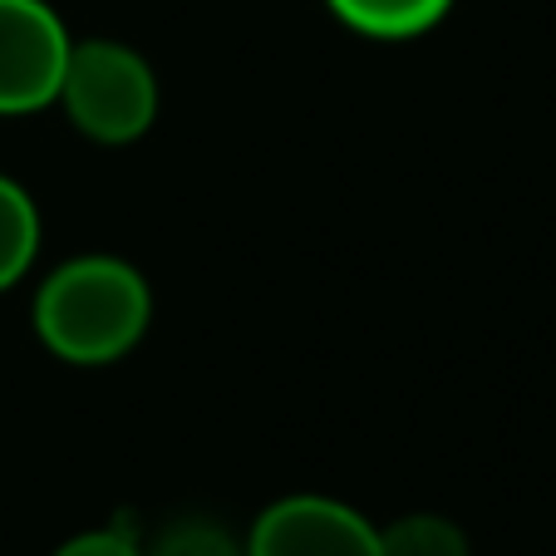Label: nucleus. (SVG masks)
<instances>
[{
  "label": "nucleus",
  "mask_w": 556,
  "mask_h": 556,
  "mask_svg": "<svg viewBox=\"0 0 556 556\" xmlns=\"http://www.w3.org/2000/svg\"><path fill=\"white\" fill-rule=\"evenodd\" d=\"M153 295L118 256H74L35 295V336L64 365H114L143 340Z\"/></svg>",
  "instance_id": "1"
},
{
  "label": "nucleus",
  "mask_w": 556,
  "mask_h": 556,
  "mask_svg": "<svg viewBox=\"0 0 556 556\" xmlns=\"http://www.w3.org/2000/svg\"><path fill=\"white\" fill-rule=\"evenodd\" d=\"M60 104L70 124L94 143H134L157 114V79L138 50L118 40L70 45L60 79Z\"/></svg>",
  "instance_id": "2"
},
{
  "label": "nucleus",
  "mask_w": 556,
  "mask_h": 556,
  "mask_svg": "<svg viewBox=\"0 0 556 556\" xmlns=\"http://www.w3.org/2000/svg\"><path fill=\"white\" fill-rule=\"evenodd\" d=\"M70 30L45 0H0V114H35L60 99Z\"/></svg>",
  "instance_id": "3"
},
{
  "label": "nucleus",
  "mask_w": 556,
  "mask_h": 556,
  "mask_svg": "<svg viewBox=\"0 0 556 556\" xmlns=\"http://www.w3.org/2000/svg\"><path fill=\"white\" fill-rule=\"evenodd\" d=\"M247 556H379V527L336 497H281L256 517Z\"/></svg>",
  "instance_id": "4"
},
{
  "label": "nucleus",
  "mask_w": 556,
  "mask_h": 556,
  "mask_svg": "<svg viewBox=\"0 0 556 556\" xmlns=\"http://www.w3.org/2000/svg\"><path fill=\"white\" fill-rule=\"evenodd\" d=\"M453 0H330V11L359 35L375 40H409L424 35L429 25H439L448 15Z\"/></svg>",
  "instance_id": "5"
},
{
  "label": "nucleus",
  "mask_w": 556,
  "mask_h": 556,
  "mask_svg": "<svg viewBox=\"0 0 556 556\" xmlns=\"http://www.w3.org/2000/svg\"><path fill=\"white\" fill-rule=\"evenodd\" d=\"M35 252H40V212L21 182L0 173V291L30 271Z\"/></svg>",
  "instance_id": "6"
},
{
  "label": "nucleus",
  "mask_w": 556,
  "mask_h": 556,
  "mask_svg": "<svg viewBox=\"0 0 556 556\" xmlns=\"http://www.w3.org/2000/svg\"><path fill=\"white\" fill-rule=\"evenodd\" d=\"M379 556H468V536L439 513H414L379 527Z\"/></svg>",
  "instance_id": "7"
},
{
  "label": "nucleus",
  "mask_w": 556,
  "mask_h": 556,
  "mask_svg": "<svg viewBox=\"0 0 556 556\" xmlns=\"http://www.w3.org/2000/svg\"><path fill=\"white\" fill-rule=\"evenodd\" d=\"M143 556H247V552L217 522H178L157 536Z\"/></svg>",
  "instance_id": "8"
},
{
  "label": "nucleus",
  "mask_w": 556,
  "mask_h": 556,
  "mask_svg": "<svg viewBox=\"0 0 556 556\" xmlns=\"http://www.w3.org/2000/svg\"><path fill=\"white\" fill-rule=\"evenodd\" d=\"M54 556H143L124 532H79L60 546Z\"/></svg>",
  "instance_id": "9"
}]
</instances>
